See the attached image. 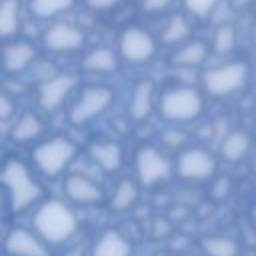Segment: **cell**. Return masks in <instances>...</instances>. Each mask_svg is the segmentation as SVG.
<instances>
[{
    "instance_id": "1",
    "label": "cell",
    "mask_w": 256,
    "mask_h": 256,
    "mask_svg": "<svg viewBox=\"0 0 256 256\" xmlns=\"http://www.w3.org/2000/svg\"><path fill=\"white\" fill-rule=\"evenodd\" d=\"M2 182L6 188L8 208L14 214L24 212L44 196L42 184L32 176L28 164L18 158H10L2 166Z\"/></svg>"
},
{
    "instance_id": "2",
    "label": "cell",
    "mask_w": 256,
    "mask_h": 256,
    "mask_svg": "<svg viewBox=\"0 0 256 256\" xmlns=\"http://www.w3.org/2000/svg\"><path fill=\"white\" fill-rule=\"evenodd\" d=\"M32 226L48 244H62L78 232V218L68 204L46 200L34 212Z\"/></svg>"
},
{
    "instance_id": "3",
    "label": "cell",
    "mask_w": 256,
    "mask_h": 256,
    "mask_svg": "<svg viewBox=\"0 0 256 256\" xmlns=\"http://www.w3.org/2000/svg\"><path fill=\"white\" fill-rule=\"evenodd\" d=\"M250 78V66L244 60H230L210 66L202 72V88L212 98H228L238 94Z\"/></svg>"
},
{
    "instance_id": "4",
    "label": "cell",
    "mask_w": 256,
    "mask_h": 256,
    "mask_svg": "<svg viewBox=\"0 0 256 256\" xmlns=\"http://www.w3.org/2000/svg\"><path fill=\"white\" fill-rule=\"evenodd\" d=\"M158 108L168 122H194L204 112V96L192 86H172L160 94Z\"/></svg>"
},
{
    "instance_id": "5",
    "label": "cell",
    "mask_w": 256,
    "mask_h": 256,
    "mask_svg": "<svg viewBox=\"0 0 256 256\" xmlns=\"http://www.w3.org/2000/svg\"><path fill=\"white\" fill-rule=\"evenodd\" d=\"M76 152H78V146L70 138L54 136L32 150V162L44 176L56 178L70 166Z\"/></svg>"
},
{
    "instance_id": "6",
    "label": "cell",
    "mask_w": 256,
    "mask_h": 256,
    "mask_svg": "<svg viewBox=\"0 0 256 256\" xmlns=\"http://www.w3.org/2000/svg\"><path fill=\"white\" fill-rule=\"evenodd\" d=\"M134 170H136V180L140 182L142 188H156L170 180L174 172V164L160 148L152 144H144L136 150Z\"/></svg>"
},
{
    "instance_id": "7",
    "label": "cell",
    "mask_w": 256,
    "mask_h": 256,
    "mask_svg": "<svg viewBox=\"0 0 256 256\" xmlns=\"http://www.w3.org/2000/svg\"><path fill=\"white\" fill-rule=\"evenodd\" d=\"M114 102V92L108 86L102 84H92L86 86L76 102L72 104L70 112H68V120L74 126H84L88 122H92L94 118H98L100 114H104Z\"/></svg>"
},
{
    "instance_id": "8",
    "label": "cell",
    "mask_w": 256,
    "mask_h": 256,
    "mask_svg": "<svg viewBox=\"0 0 256 256\" xmlns=\"http://www.w3.org/2000/svg\"><path fill=\"white\" fill-rule=\"evenodd\" d=\"M216 170H218L216 156L208 148H202V146H188L180 150L174 162V172L184 182L210 180L216 174Z\"/></svg>"
},
{
    "instance_id": "9",
    "label": "cell",
    "mask_w": 256,
    "mask_h": 256,
    "mask_svg": "<svg viewBox=\"0 0 256 256\" xmlns=\"http://www.w3.org/2000/svg\"><path fill=\"white\" fill-rule=\"evenodd\" d=\"M158 50V42L156 38L140 28V26H128L122 30L120 38H118V54L122 60L130 62V64H146L154 58Z\"/></svg>"
},
{
    "instance_id": "10",
    "label": "cell",
    "mask_w": 256,
    "mask_h": 256,
    "mask_svg": "<svg viewBox=\"0 0 256 256\" xmlns=\"http://www.w3.org/2000/svg\"><path fill=\"white\" fill-rule=\"evenodd\" d=\"M42 44L54 54H72L86 46V32L72 22H54L42 34Z\"/></svg>"
},
{
    "instance_id": "11",
    "label": "cell",
    "mask_w": 256,
    "mask_h": 256,
    "mask_svg": "<svg viewBox=\"0 0 256 256\" xmlns=\"http://www.w3.org/2000/svg\"><path fill=\"white\" fill-rule=\"evenodd\" d=\"M74 86H76V76L74 74L58 72V74L48 76L38 86V106L44 112L58 110L64 104V100L70 96Z\"/></svg>"
},
{
    "instance_id": "12",
    "label": "cell",
    "mask_w": 256,
    "mask_h": 256,
    "mask_svg": "<svg viewBox=\"0 0 256 256\" xmlns=\"http://www.w3.org/2000/svg\"><path fill=\"white\" fill-rule=\"evenodd\" d=\"M6 256H50L48 242L34 230L12 228L4 238Z\"/></svg>"
},
{
    "instance_id": "13",
    "label": "cell",
    "mask_w": 256,
    "mask_h": 256,
    "mask_svg": "<svg viewBox=\"0 0 256 256\" xmlns=\"http://www.w3.org/2000/svg\"><path fill=\"white\" fill-rule=\"evenodd\" d=\"M64 194L70 202L80 204V206H96L100 202H104V188L84 176V174H68L64 178Z\"/></svg>"
},
{
    "instance_id": "14",
    "label": "cell",
    "mask_w": 256,
    "mask_h": 256,
    "mask_svg": "<svg viewBox=\"0 0 256 256\" xmlns=\"http://www.w3.org/2000/svg\"><path fill=\"white\" fill-rule=\"evenodd\" d=\"M34 44L26 40H6L4 44V70L6 74H22L36 60Z\"/></svg>"
},
{
    "instance_id": "15",
    "label": "cell",
    "mask_w": 256,
    "mask_h": 256,
    "mask_svg": "<svg viewBox=\"0 0 256 256\" xmlns=\"http://www.w3.org/2000/svg\"><path fill=\"white\" fill-rule=\"evenodd\" d=\"M210 46L200 38H190L174 48L170 64L176 68H198L208 60Z\"/></svg>"
},
{
    "instance_id": "16",
    "label": "cell",
    "mask_w": 256,
    "mask_h": 256,
    "mask_svg": "<svg viewBox=\"0 0 256 256\" xmlns=\"http://www.w3.org/2000/svg\"><path fill=\"white\" fill-rule=\"evenodd\" d=\"M88 154L104 172H118L124 164V150L114 140L92 142L88 146Z\"/></svg>"
},
{
    "instance_id": "17",
    "label": "cell",
    "mask_w": 256,
    "mask_h": 256,
    "mask_svg": "<svg viewBox=\"0 0 256 256\" xmlns=\"http://www.w3.org/2000/svg\"><path fill=\"white\" fill-rule=\"evenodd\" d=\"M132 244L130 240L118 232V230H104L94 246H92V252L90 256H132Z\"/></svg>"
},
{
    "instance_id": "18",
    "label": "cell",
    "mask_w": 256,
    "mask_h": 256,
    "mask_svg": "<svg viewBox=\"0 0 256 256\" xmlns=\"http://www.w3.org/2000/svg\"><path fill=\"white\" fill-rule=\"evenodd\" d=\"M154 102H156V92H154V84L144 80L140 84H136L132 98H130V106H128V114L132 120L136 122H144L150 118L152 110H154Z\"/></svg>"
},
{
    "instance_id": "19",
    "label": "cell",
    "mask_w": 256,
    "mask_h": 256,
    "mask_svg": "<svg viewBox=\"0 0 256 256\" xmlns=\"http://www.w3.org/2000/svg\"><path fill=\"white\" fill-rule=\"evenodd\" d=\"M42 132H44L42 118L34 112H22L10 128V140L14 144H26V142H32L38 136H42Z\"/></svg>"
},
{
    "instance_id": "20",
    "label": "cell",
    "mask_w": 256,
    "mask_h": 256,
    "mask_svg": "<svg viewBox=\"0 0 256 256\" xmlns=\"http://www.w3.org/2000/svg\"><path fill=\"white\" fill-rule=\"evenodd\" d=\"M252 148V138L248 132L244 130H232L228 132L224 138H222V144H220V156L230 162V164H236L240 160H244L248 156Z\"/></svg>"
},
{
    "instance_id": "21",
    "label": "cell",
    "mask_w": 256,
    "mask_h": 256,
    "mask_svg": "<svg viewBox=\"0 0 256 256\" xmlns=\"http://www.w3.org/2000/svg\"><path fill=\"white\" fill-rule=\"evenodd\" d=\"M118 54L106 46L90 50L82 60V70L90 74H114L118 70Z\"/></svg>"
},
{
    "instance_id": "22",
    "label": "cell",
    "mask_w": 256,
    "mask_h": 256,
    "mask_svg": "<svg viewBox=\"0 0 256 256\" xmlns=\"http://www.w3.org/2000/svg\"><path fill=\"white\" fill-rule=\"evenodd\" d=\"M192 36V22L184 14H174L168 18L160 32V42L166 46H180L182 42L190 40Z\"/></svg>"
},
{
    "instance_id": "23",
    "label": "cell",
    "mask_w": 256,
    "mask_h": 256,
    "mask_svg": "<svg viewBox=\"0 0 256 256\" xmlns=\"http://www.w3.org/2000/svg\"><path fill=\"white\" fill-rule=\"evenodd\" d=\"M22 2L20 0H2L0 2V34L4 40H10L20 30Z\"/></svg>"
},
{
    "instance_id": "24",
    "label": "cell",
    "mask_w": 256,
    "mask_h": 256,
    "mask_svg": "<svg viewBox=\"0 0 256 256\" xmlns=\"http://www.w3.org/2000/svg\"><path fill=\"white\" fill-rule=\"evenodd\" d=\"M200 250L204 256H240V244L224 234L204 236L200 240Z\"/></svg>"
},
{
    "instance_id": "25",
    "label": "cell",
    "mask_w": 256,
    "mask_h": 256,
    "mask_svg": "<svg viewBox=\"0 0 256 256\" xmlns=\"http://www.w3.org/2000/svg\"><path fill=\"white\" fill-rule=\"evenodd\" d=\"M138 194H140V182L136 180H130V178H124L118 182V186L114 188V194H112V200H110V208L114 212H124V210H130L136 200H138Z\"/></svg>"
},
{
    "instance_id": "26",
    "label": "cell",
    "mask_w": 256,
    "mask_h": 256,
    "mask_svg": "<svg viewBox=\"0 0 256 256\" xmlns=\"http://www.w3.org/2000/svg\"><path fill=\"white\" fill-rule=\"evenodd\" d=\"M76 6V0H28L30 14L40 20L58 18L66 12H70Z\"/></svg>"
},
{
    "instance_id": "27",
    "label": "cell",
    "mask_w": 256,
    "mask_h": 256,
    "mask_svg": "<svg viewBox=\"0 0 256 256\" xmlns=\"http://www.w3.org/2000/svg\"><path fill=\"white\" fill-rule=\"evenodd\" d=\"M238 46V30L232 22H222L212 36V50L216 54H230Z\"/></svg>"
},
{
    "instance_id": "28",
    "label": "cell",
    "mask_w": 256,
    "mask_h": 256,
    "mask_svg": "<svg viewBox=\"0 0 256 256\" xmlns=\"http://www.w3.org/2000/svg\"><path fill=\"white\" fill-rule=\"evenodd\" d=\"M222 0H182L186 12L192 18H208Z\"/></svg>"
},
{
    "instance_id": "29",
    "label": "cell",
    "mask_w": 256,
    "mask_h": 256,
    "mask_svg": "<svg viewBox=\"0 0 256 256\" xmlns=\"http://www.w3.org/2000/svg\"><path fill=\"white\" fill-rule=\"evenodd\" d=\"M232 192V180L228 176H218L214 182H212V188H210V198L214 202H224L228 200Z\"/></svg>"
},
{
    "instance_id": "30",
    "label": "cell",
    "mask_w": 256,
    "mask_h": 256,
    "mask_svg": "<svg viewBox=\"0 0 256 256\" xmlns=\"http://www.w3.org/2000/svg\"><path fill=\"white\" fill-rule=\"evenodd\" d=\"M174 220H168V218H154L152 224H150V234L152 238H166V236H172L174 232Z\"/></svg>"
},
{
    "instance_id": "31",
    "label": "cell",
    "mask_w": 256,
    "mask_h": 256,
    "mask_svg": "<svg viewBox=\"0 0 256 256\" xmlns=\"http://www.w3.org/2000/svg\"><path fill=\"white\" fill-rule=\"evenodd\" d=\"M162 142H164L168 148H180V150H184L186 144H188V136H186V132L172 128V130H166V132H164Z\"/></svg>"
},
{
    "instance_id": "32",
    "label": "cell",
    "mask_w": 256,
    "mask_h": 256,
    "mask_svg": "<svg viewBox=\"0 0 256 256\" xmlns=\"http://www.w3.org/2000/svg\"><path fill=\"white\" fill-rule=\"evenodd\" d=\"M172 4H174V0H142V2H140L142 10H144L146 14H152V16L164 14L166 10L172 8Z\"/></svg>"
},
{
    "instance_id": "33",
    "label": "cell",
    "mask_w": 256,
    "mask_h": 256,
    "mask_svg": "<svg viewBox=\"0 0 256 256\" xmlns=\"http://www.w3.org/2000/svg\"><path fill=\"white\" fill-rule=\"evenodd\" d=\"M12 118H16V102L12 100L10 94L4 92L0 96V120L2 122H8Z\"/></svg>"
},
{
    "instance_id": "34",
    "label": "cell",
    "mask_w": 256,
    "mask_h": 256,
    "mask_svg": "<svg viewBox=\"0 0 256 256\" xmlns=\"http://www.w3.org/2000/svg\"><path fill=\"white\" fill-rule=\"evenodd\" d=\"M86 2V6L90 8V10H96V12H106V10H112V8H116L122 0H84Z\"/></svg>"
},
{
    "instance_id": "35",
    "label": "cell",
    "mask_w": 256,
    "mask_h": 256,
    "mask_svg": "<svg viewBox=\"0 0 256 256\" xmlns=\"http://www.w3.org/2000/svg\"><path fill=\"white\" fill-rule=\"evenodd\" d=\"M252 0H232V4H234V8H246L248 4H250Z\"/></svg>"
},
{
    "instance_id": "36",
    "label": "cell",
    "mask_w": 256,
    "mask_h": 256,
    "mask_svg": "<svg viewBox=\"0 0 256 256\" xmlns=\"http://www.w3.org/2000/svg\"><path fill=\"white\" fill-rule=\"evenodd\" d=\"M252 224H254V228H256V204L252 206Z\"/></svg>"
},
{
    "instance_id": "37",
    "label": "cell",
    "mask_w": 256,
    "mask_h": 256,
    "mask_svg": "<svg viewBox=\"0 0 256 256\" xmlns=\"http://www.w3.org/2000/svg\"><path fill=\"white\" fill-rule=\"evenodd\" d=\"M252 170H254V176H256V154H254V160H252Z\"/></svg>"
},
{
    "instance_id": "38",
    "label": "cell",
    "mask_w": 256,
    "mask_h": 256,
    "mask_svg": "<svg viewBox=\"0 0 256 256\" xmlns=\"http://www.w3.org/2000/svg\"><path fill=\"white\" fill-rule=\"evenodd\" d=\"M252 40H254V44H256V24H254V30H252Z\"/></svg>"
},
{
    "instance_id": "39",
    "label": "cell",
    "mask_w": 256,
    "mask_h": 256,
    "mask_svg": "<svg viewBox=\"0 0 256 256\" xmlns=\"http://www.w3.org/2000/svg\"><path fill=\"white\" fill-rule=\"evenodd\" d=\"M178 256H194V254H186V252H184V254H178Z\"/></svg>"
},
{
    "instance_id": "40",
    "label": "cell",
    "mask_w": 256,
    "mask_h": 256,
    "mask_svg": "<svg viewBox=\"0 0 256 256\" xmlns=\"http://www.w3.org/2000/svg\"><path fill=\"white\" fill-rule=\"evenodd\" d=\"M254 82H256V72H254Z\"/></svg>"
}]
</instances>
